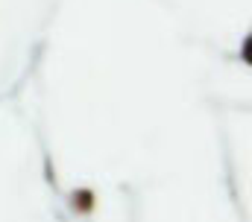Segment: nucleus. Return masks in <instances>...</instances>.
<instances>
[{"instance_id":"f03ea898","label":"nucleus","mask_w":252,"mask_h":222,"mask_svg":"<svg viewBox=\"0 0 252 222\" xmlns=\"http://www.w3.org/2000/svg\"><path fill=\"white\" fill-rule=\"evenodd\" d=\"M241 58H244V64H250L252 61V38L250 35L244 38V56H241Z\"/></svg>"},{"instance_id":"f257e3e1","label":"nucleus","mask_w":252,"mask_h":222,"mask_svg":"<svg viewBox=\"0 0 252 222\" xmlns=\"http://www.w3.org/2000/svg\"><path fill=\"white\" fill-rule=\"evenodd\" d=\"M70 202H73V211L88 214V211L94 208V193H91V190H76V193L70 196Z\"/></svg>"}]
</instances>
